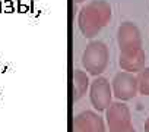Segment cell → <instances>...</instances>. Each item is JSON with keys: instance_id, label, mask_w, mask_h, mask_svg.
<instances>
[{"instance_id": "cell-1", "label": "cell", "mask_w": 149, "mask_h": 132, "mask_svg": "<svg viewBox=\"0 0 149 132\" xmlns=\"http://www.w3.org/2000/svg\"><path fill=\"white\" fill-rule=\"evenodd\" d=\"M111 6L105 0H92L82 6L78 16V27L84 37H97L111 21Z\"/></svg>"}, {"instance_id": "cell-2", "label": "cell", "mask_w": 149, "mask_h": 132, "mask_svg": "<svg viewBox=\"0 0 149 132\" xmlns=\"http://www.w3.org/2000/svg\"><path fill=\"white\" fill-rule=\"evenodd\" d=\"M108 59H110V53L107 44L97 40V41H91L86 46L82 54V65L89 75L100 77L107 69Z\"/></svg>"}, {"instance_id": "cell-3", "label": "cell", "mask_w": 149, "mask_h": 132, "mask_svg": "<svg viewBox=\"0 0 149 132\" xmlns=\"http://www.w3.org/2000/svg\"><path fill=\"white\" fill-rule=\"evenodd\" d=\"M111 90L113 95L118 101H129L133 100L139 94V87H137V77L132 72L121 71L116 74V77L111 81Z\"/></svg>"}, {"instance_id": "cell-4", "label": "cell", "mask_w": 149, "mask_h": 132, "mask_svg": "<svg viewBox=\"0 0 149 132\" xmlns=\"http://www.w3.org/2000/svg\"><path fill=\"white\" fill-rule=\"evenodd\" d=\"M89 100L95 110L105 112L113 103V90L111 84L104 77H95L89 84Z\"/></svg>"}, {"instance_id": "cell-5", "label": "cell", "mask_w": 149, "mask_h": 132, "mask_svg": "<svg viewBox=\"0 0 149 132\" xmlns=\"http://www.w3.org/2000/svg\"><path fill=\"white\" fill-rule=\"evenodd\" d=\"M117 43L120 53H130L143 48L140 29L133 22H123L117 29Z\"/></svg>"}, {"instance_id": "cell-6", "label": "cell", "mask_w": 149, "mask_h": 132, "mask_svg": "<svg viewBox=\"0 0 149 132\" xmlns=\"http://www.w3.org/2000/svg\"><path fill=\"white\" fill-rule=\"evenodd\" d=\"M105 120L111 129H123L132 126V114L130 109L124 104V101H116L108 106L105 110Z\"/></svg>"}, {"instance_id": "cell-7", "label": "cell", "mask_w": 149, "mask_h": 132, "mask_svg": "<svg viewBox=\"0 0 149 132\" xmlns=\"http://www.w3.org/2000/svg\"><path fill=\"white\" fill-rule=\"evenodd\" d=\"M73 132H105V122L97 112L85 110L74 117Z\"/></svg>"}, {"instance_id": "cell-8", "label": "cell", "mask_w": 149, "mask_h": 132, "mask_svg": "<svg viewBox=\"0 0 149 132\" xmlns=\"http://www.w3.org/2000/svg\"><path fill=\"white\" fill-rule=\"evenodd\" d=\"M145 62H146V56H145V50H136V51H130V53H120V59H118V65L120 68L126 72H132V74H137L145 68Z\"/></svg>"}, {"instance_id": "cell-9", "label": "cell", "mask_w": 149, "mask_h": 132, "mask_svg": "<svg viewBox=\"0 0 149 132\" xmlns=\"http://www.w3.org/2000/svg\"><path fill=\"white\" fill-rule=\"evenodd\" d=\"M89 84L91 82H89V77L86 72L81 69H74L73 72V100L74 101L81 100L86 94Z\"/></svg>"}, {"instance_id": "cell-10", "label": "cell", "mask_w": 149, "mask_h": 132, "mask_svg": "<svg viewBox=\"0 0 149 132\" xmlns=\"http://www.w3.org/2000/svg\"><path fill=\"white\" fill-rule=\"evenodd\" d=\"M137 87H139V94L142 95H149V68H145L137 72Z\"/></svg>"}, {"instance_id": "cell-11", "label": "cell", "mask_w": 149, "mask_h": 132, "mask_svg": "<svg viewBox=\"0 0 149 132\" xmlns=\"http://www.w3.org/2000/svg\"><path fill=\"white\" fill-rule=\"evenodd\" d=\"M3 11H5L6 13H12V12H13V6H12L10 0H5V2H3Z\"/></svg>"}, {"instance_id": "cell-12", "label": "cell", "mask_w": 149, "mask_h": 132, "mask_svg": "<svg viewBox=\"0 0 149 132\" xmlns=\"http://www.w3.org/2000/svg\"><path fill=\"white\" fill-rule=\"evenodd\" d=\"M110 132H134V128L132 125V126H127V128H123V129H111Z\"/></svg>"}, {"instance_id": "cell-13", "label": "cell", "mask_w": 149, "mask_h": 132, "mask_svg": "<svg viewBox=\"0 0 149 132\" xmlns=\"http://www.w3.org/2000/svg\"><path fill=\"white\" fill-rule=\"evenodd\" d=\"M145 132H149V117H148L146 122H145Z\"/></svg>"}, {"instance_id": "cell-14", "label": "cell", "mask_w": 149, "mask_h": 132, "mask_svg": "<svg viewBox=\"0 0 149 132\" xmlns=\"http://www.w3.org/2000/svg\"><path fill=\"white\" fill-rule=\"evenodd\" d=\"M25 11H26V8H25L24 5H19V12H21V13H24Z\"/></svg>"}, {"instance_id": "cell-15", "label": "cell", "mask_w": 149, "mask_h": 132, "mask_svg": "<svg viewBox=\"0 0 149 132\" xmlns=\"http://www.w3.org/2000/svg\"><path fill=\"white\" fill-rule=\"evenodd\" d=\"M73 2H74V3H84L85 0H73Z\"/></svg>"}, {"instance_id": "cell-16", "label": "cell", "mask_w": 149, "mask_h": 132, "mask_svg": "<svg viewBox=\"0 0 149 132\" xmlns=\"http://www.w3.org/2000/svg\"><path fill=\"white\" fill-rule=\"evenodd\" d=\"M2 6H3V3H2V2H0V12H2V11H3V8H2Z\"/></svg>"}]
</instances>
